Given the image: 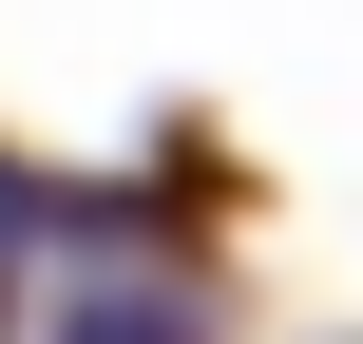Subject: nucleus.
I'll return each mask as SVG.
<instances>
[{
  "label": "nucleus",
  "instance_id": "nucleus-1",
  "mask_svg": "<svg viewBox=\"0 0 363 344\" xmlns=\"http://www.w3.org/2000/svg\"><path fill=\"white\" fill-rule=\"evenodd\" d=\"M38 344H211V306H191L172 268H77V287H57V326H38Z\"/></svg>",
  "mask_w": 363,
  "mask_h": 344
}]
</instances>
